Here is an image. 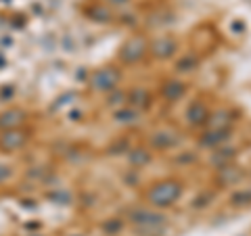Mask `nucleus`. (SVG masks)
<instances>
[{"label":"nucleus","mask_w":251,"mask_h":236,"mask_svg":"<svg viewBox=\"0 0 251 236\" xmlns=\"http://www.w3.org/2000/svg\"><path fill=\"white\" fill-rule=\"evenodd\" d=\"M182 194V186H180L176 180H166V182L155 184L151 190L147 192V201L151 203L153 207H170L174 201L180 199Z\"/></svg>","instance_id":"1"},{"label":"nucleus","mask_w":251,"mask_h":236,"mask_svg":"<svg viewBox=\"0 0 251 236\" xmlns=\"http://www.w3.org/2000/svg\"><path fill=\"white\" fill-rule=\"evenodd\" d=\"M117 82H120V71L113 67H103V69H97L90 77V84L94 90L99 92H105V90H113Z\"/></svg>","instance_id":"2"},{"label":"nucleus","mask_w":251,"mask_h":236,"mask_svg":"<svg viewBox=\"0 0 251 236\" xmlns=\"http://www.w3.org/2000/svg\"><path fill=\"white\" fill-rule=\"evenodd\" d=\"M145 50H147V44H145L143 38H130V40L122 46L120 59L124 63H136V61L143 59Z\"/></svg>","instance_id":"3"},{"label":"nucleus","mask_w":251,"mask_h":236,"mask_svg":"<svg viewBox=\"0 0 251 236\" xmlns=\"http://www.w3.org/2000/svg\"><path fill=\"white\" fill-rule=\"evenodd\" d=\"M130 222L136 226H143V228H157L166 222V217L155 213V211H149V209H136L130 213Z\"/></svg>","instance_id":"4"},{"label":"nucleus","mask_w":251,"mask_h":236,"mask_svg":"<svg viewBox=\"0 0 251 236\" xmlns=\"http://www.w3.org/2000/svg\"><path fill=\"white\" fill-rule=\"evenodd\" d=\"M25 140H27V136L21 130H6L2 136H0V146H2L4 151H15V148L25 144Z\"/></svg>","instance_id":"5"},{"label":"nucleus","mask_w":251,"mask_h":236,"mask_svg":"<svg viewBox=\"0 0 251 236\" xmlns=\"http://www.w3.org/2000/svg\"><path fill=\"white\" fill-rule=\"evenodd\" d=\"M23 121H25V113L21 109H11V111H4L0 115V128L2 130H15Z\"/></svg>","instance_id":"6"},{"label":"nucleus","mask_w":251,"mask_h":236,"mask_svg":"<svg viewBox=\"0 0 251 236\" xmlns=\"http://www.w3.org/2000/svg\"><path fill=\"white\" fill-rule=\"evenodd\" d=\"M151 50H153V54L157 59H168L176 52V42L172 40V38H159V40L153 44Z\"/></svg>","instance_id":"7"},{"label":"nucleus","mask_w":251,"mask_h":236,"mask_svg":"<svg viewBox=\"0 0 251 236\" xmlns=\"http://www.w3.org/2000/svg\"><path fill=\"white\" fill-rule=\"evenodd\" d=\"M151 142H153L155 148H170V146H174L178 142V134L172 132V130H161V132L153 134Z\"/></svg>","instance_id":"8"},{"label":"nucleus","mask_w":251,"mask_h":236,"mask_svg":"<svg viewBox=\"0 0 251 236\" xmlns=\"http://www.w3.org/2000/svg\"><path fill=\"white\" fill-rule=\"evenodd\" d=\"M207 119H209L207 107L203 103H193V107L188 109V121H191L193 125H201V123H205Z\"/></svg>","instance_id":"9"},{"label":"nucleus","mask_w":251,"mask_h":236,"mask_svg":"<svg viewBox=\"0 0 251 236\" xmlns=\"http://www.w3.org/2000/svg\"><path fill=\"white\" fill-rule=\"evenodd\" d=\"M228 140V132L226 130H209L205 136L201 138V144L203 146H218Z\"/></svg>","instance_id":"10"},{"label":"nucleus","mask_w":251,"mask_h":236,"mask_svg":"<svg viewBox=\"0 0 251 236\" xmlns=\"http://www.w3.org/2000/svg\"><path fill=\"white\" fill-rule=\"evenodd\" d=\"M184 84L182 82H166V86L161 88V92H163V96H166L168 100H176V98H180L184 94Z\"/></svg>","instance_id":"11"},{"label":"nucleus","mask_w":251,"mask_h":236,"mask_svg":"<svg viewBox=\"0 0 251 236\" xmlns=\"http://www.w3.org/2000/svg\"><path fill=\"white\" fill-rule=\"evenodd\" d=\"M128 103H130V107H134V109L147 105V103H149V92L143 90V88L132 90V92L128 94Z\"/></svg>","instance_id":"12"},{"label":"nucleus","mask_w":251,"mask_h":236,"mask_svg":"<svg viewBox=\"0 0 251 236\" xmlns=\"http://www.w3.org/2000/svg\"><path fill=\"white\" fill-rule=\"evenodd\" d=\"M228 113L226 111H218L216 115H211L207 123H209V130H226V123H228Z\"/></svg>","instance_id":"13"},{"label":"nucleus","mask_w":251,"mask_h":236,"mask_svg":"<svg viewBox=\"0 0 251 236\" xmlns=\"http://www.w3.org/2000/svg\"><path fill=\"white\" fill-rule=\"evenodd\" d=\"M197 67V59L193 57V54H188V57H182L178 63H176V69L180 73H188V71H193V69Z\"/></svg>","instance_id":"14"},{"label":"nucleus","mask_w":251,"mask_h":236,"mask_svg":"<svg viewBox=\"0 0 251 236\" xmlns=\"http://www.w3.org/2000/svg\"><path fill=\"white\" fill-rule=\"evenodd\" d=\"M239 171L234 169V167H224V169H220V182H226V184H232V182H237L239 180Z\"/></svg>","instance_id":"15"},{"label":"nucleus","mask_w":251,"mask_h":236,"mask_svg":"<svg viewBox=\"0 0 251 236\" xmlns=\"http://www.w3.org/2000/svg\"><path fill=\"white\" fill-rule=\"evenodd\" d=\"M115 119L117 121H126V123H130V121H136L138 119V111L136 109H124V111H117L115 113Z\"/></svg>","instance_id":"16"},{"label":"nucleus","mask_w":251,"mask_h":236,"mask_svg":"<svg viewBox=\"0 0 251 236\" xmlns=\"http://www.w3.org/2000/svg\"><path fill=\"white\" fill-rule=\"evenodd\" d=\"M234 207H243V205H251V190H241L230 199Z\"/></svg>","instance_id":"17"},{"label":"nucleus","mask_w":251,"mask_h":236,"mask_svg":"<svg viewBox=\"0 0 251 236\" xmlns=\"http://www.w3.org/2000/svg\"><path fill=\"white\" fill-rule=\"evenodd\" d=\"M92 15H97L99 21H111V15L105 13L103 9H94V11H92Z\"/></svg>","instance_id":"18"},{"label":"nucleus","mask_w":251,"mask_h":236,"mask_svg":"<svg viewBox=\"0 0 251 236\" xmlns=\"http://www.w3.org/2000/svg\"><path fill=\"white\" fill-rule=\"evenodd\" d=\"M9 176H11V167H9V165H0V182H4Z\"/></svg>","instance_id":"19"},{"label":"nucleus","mask_w":251,"mask_h":236,"mask_svg":"<svg viewBox=\"0 0 251 236\" xmlns=\"http://www.w3.org/2000/svg\"><path fill=\"white\" fill-rule=\"evenodd\" d=\"M120 222H113V224H105V232H109V234H111V232H115V230H120Z\"/></svg>","instance_id":"20"},{"label":"nucleus","mask_w":251,"mask_h":236,"mask_svg":"<svg viewBox=\"0 0 251 236\" xmlns=\"http://www.w3.org/2000/svg\"><path fill=\"white\" fill-rule=\"evenodd\" d=\"M124 2H128V0H113V4H124Z\"/></svg>","instance_id":"21"},{"label":"nucleus","mask_w":251,"mask_h":236,"mask_svg":"<svg viewBox=\"0 0 251 236\" xmlns=\"http://www.w3.org/2000/svg\"><path fill=\"white\" fill-rule=\"evenodd\" d=\"M72 236H82V234H72Z\"/></svg>","instance_id":"22"},{"label":"nucleus","mask_w":251,"mask_h":236,"mask_svg":"<svg viewBox=\"0 0 251 236\" xmlns=\"http://www.w3.org/2000/svg\"><path fill=\"white\" fill-rule=\"evenodd\" d=\"M36 236H38V234H36Z\"/></svg>","instance_id":"23"}]
</instances>
